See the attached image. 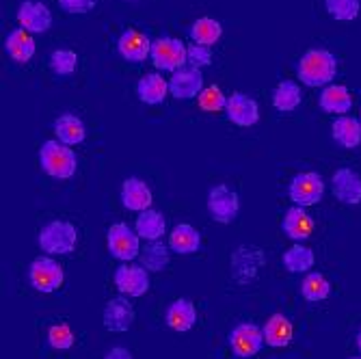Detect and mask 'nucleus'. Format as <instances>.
Instances as JSON below:
<instances>
[{
	"instance_id": "nucleus-41",
	"label": "nucleus",
	"mask_w": 361,
	"mask_h": 359,
	"mask_svg": "<svg viewBox=\"0 0 361 359\" xmlns=\"http://www.w3.org/2000/svg\"><path fill=\"white\" fill-rule=\"evenodd\" d=\"M357 348H359V353H361V329H359V334H357Z\"/></svg>"
},
{
	"instance_id": "nucleus-23",
	"label": "nucleus",
	"mask_w": 361,
	"mask_h": 359,
	"mask_svg": "<svg viewBox=\"0 0 361 359\" xmlns=\"http://www.w3.org/2000/svg\"><path fill=\"white\" fill-rule=\"evenodd\" d=\"M137 95L139 100L149 104V107H156V104H162L167 100L169 95V83L162 78L160 74H147L139 80L137 85Z\"/></svg>"
},
{
	"instance_id": "nucleus-40",
	"label": "nucleus",
	"mask_w": 361,
	"mask_h": 359,
	"mask_svg": "<svg viewBox=\"0 0 361 359\" xmlns=\"http://www.w3.org/2000/svg\"><path fill=\"white\" fill-rule=\"evenodd\" d=\"M104 359H133V353H130L128 348H123V346H113L104 355Z\"/></svg>"
},
{
	"instance_id": "nucleus-28",
	"label": "nucleus",
	"mask_w": 361,
	"mask_h": 359,
	"mask_svg": "<svg viewBox=\"0 0 361 359\" xmlns=\"http://www.w3.org/2000/svg\"><path fill=\"white\" fill-rule=\"evenodd\" d=\"M303 100V91L294 80H281L273 91V107L279 113H292L297 111Z\"/></svg>"
},
{
	"instance_id": "nucleus-17",
	"label": "nucleus",
	"mask_w": 361,
	"mask_h": 359,
	"mask_svg": "<svg viewBox=\"0 0 361 359\" xmlns=\"http://www.w3.org/2000/svg\"><path fill=\"white\" fill-rule=\"evenodd\" d=\"M204 91V76L195 68H182L173 72L169 80V93L178 100H192Z\"/></svg>"
},
{
	"instance_id": "nucleus-13",
	"label": "nucleus",
	"mask_w": 361,
	"mask_h": 359,
	"mask_svg": "<svg viewBox=\"0 0 361 359\" xmlns=\"http://www.w3.org/2000/svg\"><path fill=\"white\" fill-rule=\"evenodd\" d=\"M152 44L154 42L147 35H143V32H139L137 28H128L117 39V52L121 59L130 63H141L152 54Z\"/></svg>"
},
{
	"instance_id": "nucleus-42",
	"label": "nucleus",
	"mask_w": 361,
	"mask_h": 359,
	"mask_svg": "<svg viewBox=\"0 0 361 359\" xmlns=\"http://www.w3.org/2000/svg\"><path fill=\"white\" fill-rule=\"evenodd\" d=\"M350 359H361V355H355V357H350Z\"/></svg>"
},
{
	"instance_id": "nucleus-21",
	"label": "nucleus",
	"mask_w": 361,
	"mask_h": 359,
	"mask_svg": "<svg viewBox=\"0 0 361 359\" xmlns=\"http://www.w3.org/2000/svg\"><path fill=\"white\" fill-rule=\"evenodd\" d=\"M334 141L344 150H355L361 145V121L353 115H340L331 126Z\"/></svg>"
},
{
	"instance_id": "nucleus-37",
	"label": "nucleus",
	"mask_w": 361,
	"mask_h": 359,
	"mask_svg": "<svg viewBox=\"0 0 361 359\" xmlns=\"http://www.w3.org/2000/svg\"><path fill=\"white\" fill-rule=\"evenodd\" d=\"M48 344L56 351H68L74 346V331L70 329V324L59 322L52 324L50 331H48Z\"/></svg>"
},
{
	"instance_id": "nucleus-36",
	"label": "nucleus",
	"mask_w": 361,
	"mask_h": 359,
	"mask_svg": "<svg viewBox=\"0 0 361 359\" xmlns=\"http://www.w3.org/2000/svg\"><path fill=\"white\" fill-rule=\"evenodd\" d=\"M197 102H200V109L206 113H219V111H225L227 97L219 85H210V87H204V91L197 95Z\"/></svg>"
},
{
	"instance_id": "nucleus-4",
	"label": "nucleus",
	"mask_w": 361,
	"mask_h": 359,
	"mask_svg": "<svg viewBox=\"0 0 361 359\" xmlns=\"http://www.w3.org/2000/svg\"><path fill=\"white\" fill-rule=\"evenodd\" d=\"M288 195L294 206H301V208L316 206L324 195V180L316 171L297 174L288 186Z\"/></svg>"
},
{
	"instance_id": "nucleus-33",
	"label": "nucleus",
	"mask_w": 361,
	"mask_h": 359,
	"mask_svg": "<svg viewBox=\"0 0 361 359\" xmlns=\"http://www.w3.org/2000/svg\"><path fill=\"white\" fill-rule=\"evenodd\" d=\"M301 295L305 297V301L310 303H318L324 301L331 295V284L326 281V277L318 271H310L301 284Z\"/></svg>"
},
{
	"instance_id": "nucleus-43",
	"label": "nucleus",
	"mask_w": 361,
	"mask_h": 359,
	"mask_svg": "<svg viewBox=\"0 0 361 359\" xmlns=\"http://www.w3.org/2000/svg\"><path fill=\"white\" fill-rule=\"evenodd\" d=\"M123 3H135V0H123Z\"/></svg>"
},
{
	"instance_id": "nucleus-38",
	"label": "nucleus",
	"mask_w": 361,
	"mask_h": 359,
	"mask_svg": "<svg viewBox=\"0 0 361 359\" xmlns=\"http://www.w3.org/2000/svg\"><path fill=\"white\" fill-rule=\"evenodd\" d=\"M186 59H188V68L202 70V68H206V65L212 63V48L192 42L190 46H186Z\"/></svg>"
},
{
	"instance_id": "nucleus-27",
	"label": "nucleus",
	"mask_w": 361,
	"mask_h": 359,
	"mask_svg": "<svg viewBox=\"0 0 361 359\" xmlns=\"http://www.w3.org/2000/svg\"><path fill=\"white\" fill-rule=\"evenodd\" d=\"M5 48H7V54L16 63H28L32 59V54H35V39H32L28 30L13 28L5 42Z\"/></svg>"
},
{
	"instance_id": "nucleus-30",
	"label": "nucleus",
	"mask_w": 361,
	"mask_h": 359,
	"mask_svg": "<svg viewBox=\"0 0 361 359\" xmlns=\"http://www.w3.org/2000/svg\"><path fill=\"white\" fill-rule=\"evenodd\" d=\"M316 264V255L305 245H294L283 253V267L288 273H310Z\"/></svg>"
},
{
	"instance_id": "nucleus-1",
	"label": "nucleus",
	"mask_w": 361,
	"mask_h": 359,
	"mask_svg": "<svg viewBox=\"0 0 361 359\" xmlns=\"http://www.w3.org/2000/svg\"><path fill=\"white\" fill-rule=\"evenodd\" d=\"M297 74L299 80L307 87H326L334 83L338 74V61L329 50L312 48L301 56Z\"/></svg>"
},
{
	"instance_id": "nucleus-24",
	"label": "nucleus",
	"mask_w": 361,
	"mask_h": 359,
	"mask_svg": "<svg viewBox=\"0 0 361 359\" xmlns=\"http://www.w3.org/2000/svg\"><path fill=\"white\" fill-rule=\"evenodd\" d=\"M264 340L269 346L273 348H283L292 342V336H294V327H292V322L288 316L283 314H273L267 324H264Z\"/></svg>"
},
{
	"instance_id": "nucleus-26",
	"label": "nucleus",
	"mask_w": 361,
	"mask_h": 359,
	"mask_svg": "<svg viewBox=\"0 0 361 359\" xmlns=\"http://www.w3.org/2000/svg\"><path fill=\"white\" fill-rule=\"evenodd\" d=\"M135 230L141 238H145L147 243L152 241H160L167 232V221H165V214L158 212V210H145V212H139L137 217V223H135Z\"/></svg>"
},
{
	"instance_id": "nucleus-12",
	"label": "nucleus",
	"mask_w": 361,
	"mask_h": 359,
	"mask_svg": "<svg viewBox=\"0 0 361 359\" xmlns=\"http://www.w3.org/2000/svg\"><path fill=\"white\" fill-rule=\"evenodd\" d=\"M18 22L20 28L35 35V32H46L52 26V13L39 0H24L18 9Z\"/></svg>"
},
{
	"instance_id": "nucleus-19",
	"label": "nucleus",
	"mask_w": 361,
	"mask_h": 359,
	"mask_svg": "<svg viewBox=\"0 0 361 359\" xmlns=\"http://www.w3.org/2000/svg\"><path fill=\"white\" fill-rule=\"evenodd\" d=\"M152 190L149 186L139 180V178H128L121 186V204L123 208L133 210V212H145L152 208Z\"/></svg>"
},
{
	"instance_id": "nucleus-9",
	"label": "nucleus",
	"mask_w": 361,
	"mask_h": 359,
	"mask_svg": "<svg viewBox=\"0 0 361 359\" xmlns=\"http://www.w3.org/2000/svg\"><path fill=\"white\" fill-rule=\"evenodd\" d=\"M264 331L253 322H240L229 334V346L238 359H251L255 357L262 346H264Z\"/></svg>"
},
{
	"instance_id": "nucleus-31",
	"label": "nucleus",
	"mask_w": 361,
	"mask_h": 359,
	"mask_svg": "<svg viewBox=\"0 0 361 359\" xmlns=\"http://www.w3.org/2000/svg\"><path fill=\"white\" fill-rule=\"evenodd\" d=\"M221 35H223V26L214 18H200V20H195L190 26V37L195 44L212 48L221 39Z\"/></svg>"
},
{
	"instance_id": "nucleus-25",
	"label": "nucleus",
	"mask_w": 361,
	"mask_h": 359,
	"mask_svg": "<svg viewBox=\"0 0 361 359\" xmlns=\"http://www.w3.org/2000/svg\"><path fill=\"white\" fill-rule=\"evenodd\" d=\"M167 324L173 331H190L197 322V310L188 299H178L169 305L167 314H165Z\"/></svg>"
},
{
	"instance_id": "nucleus-11",
	"label": "nucleus",
	"mask_w": 361,
	"mask_h": 359,
	"mask_svg": "<svg viewBox=\"0 0 361 359\" xmlns=\"http://www.w3.org/2000/svg\"><path fill=\"white\" fill-rule=\"evenodd\" d=\"M115 286L126 297H143L149 290V271L137 264H121L115 271Z\"/></svg>"
},
{
	"instance_id": "nucleus-32",
	"label": "nucleus",
	"mask_w": 361,
	"mask_h": 359,
	"mask_svg": "<svg viewBox=\"0 0 361 359\" xmlns=\"http://www.w3.org/2000/svg\"><path fill=\"white\" fill-rule=\"evenodd\" d=\"M141 267H145L147 271H154V273H160V271H165L169 267V249L162 245L160 241H152L143 247L141 251Z\"/></svg>"
},
{
	"instance_id": "nucleus-35",
	"label": "nucleus",
	"mask_w": 361,
	"mask_h": 359,
	"mask_svg": "<svg viewBox=\"0 0 361 359\" xmlns=\"http://www.w3.org/2000/svg\"><path fill=\"white\" fill-rule=\"evenodd\" d=\"M326 13L338 22H350L359 16L361 3L359 0H324Z\"/></svg>"
},
{
	"instance_id": "nucleus-2",
	"label": "nucleus",
	"mask_w": 361,
	"mask_h": 359,
	"mask_svg": "<svg viewBox=\"0 0 361 359\" xmlns=\"http://www.w3.org/2000/svg\"><path fill=\"white\" fill-rule=\"evenodd\" d=\"M39 165L54 180H70L78 169V158L70 145L61 141H46L39 150Z\"/></svg>"
},
{
	"instance_id": "nucleus-39",
	"label": "nucleus",
	"mask_w": 361,
	"mask_h": 359,
	"mask_svg": "<svg viewBox=\"0 0 361 359\" xmlns=\"http://www.w3.org/2000/svg\"><path fill=\"white\" fill-rule=\"evenodd\" d=\"M97 0H59V7L65 13H74V16H82L89 13L95 7Z\"/></svg>"
},
{
	"instance_id": "nucleus-16",
	"label": "nucleus",
	"mask_w": 361,
	"mask_h": 359,
	"mask_svg": "<svg viewBox=\"0 0 361 359\" xmlns=\"http://www.w3.org/2000/svg\"><path fill=\"white\" fill-rule=\"evenodd\" d=\"M225 115L229 117V121L240 126V128H249L253 123H257L259 119V107L253 97L245 95V93H232L227 97V107H225Z\"/></svg>"
},
{
	"instance_id": "nucleus-5",
	"label": "nucleus",
	"mask_w": 361,
	"mask_h": 359,
	"mask_svg": "<svg viewBox=\"0 0 361 359\" xmlns=\"http://www.w3.org/2000/svg\"><path fill=\"white\" fill-rule=\"evenodd\" d=\"M154 68L162 72H178L188 63L186 59V46L176 37H160L152 44L149 54Z\"/></svg>"
},
{
	"instance_id": "nucleus-8",
	"label": "nucleus",
	"mask_w": 361,
	"mask_h": 359,
	"mask_svg": "<svg viewBox=\"0 0 361 359\" xmlns=\"http://www.w3.org/2000/svg\"><path fill=\"white\" fill-rule=\"evenodd\" d=\"M109 251L115 260L130 262L141 255V236L126 223H113L109 230Z\"/></svg>"
},
{
	"instance_id": "nucleus-29",
	"label": "nucleus",
	"mask_w": 361,
	"mask_h": 359,
	"mask_svg": "<svg viewBox=\"0 0 361 359\" xmlns=\"http://www.w3.org/2000/svg\"><path fill=\"white\" fill-rule=\"evenodd\" d=\"M202 245V236L200 232L195 230L192 225L188 223H180L176 225V230L171 232L169 236V249H173L176 253L180 255H188V253H195Z\"/></svg>"
},
{
	"instance_id": "nucleus-18",
	"label": "nucleus",
	"mask_w": 361,
	"mask_h": 359,
	"mask_svg": "<svg viewBox=\"0 0 361 359\" xmlns=\"http://www.w3.org/2000/svg\"><path fill=\"white\" fill-rule=\"evenodd\" d=\"M281 227H283V232L290 241L294 243H303L312 236L314 232V221L312 217L305 212V208L301 206H292L286 210L283 214V221H281Z\"/></svg>"
},
{
	"instance_id": "nucleus-14",
	"label": "nucleus",
	"mask_w": 361,
	"mask_h": 359,
	"mask_svg": "<svg viewBox=\"0 0 361 359\" xmlns=\"http://www.w3.org/2000/svg\"><path fill=\"white\" fill-rule=\"evenodd\" d=\"M331 188L336 200L346 204V206H357L361 204V176L350 169V167H342L334 174L331 180Z\"/></svg>"
},
{
	"instance_id": "nucleus-3",
	"label": "nucleus",
	"mask_w": 361,
	"mask_h": 359,
	"mask_svg": "<svg viewBox=\"0 0 361 359\" xmlns=\"http://www.w3.org/2000/svg\"><path fill=\"white\" fill-rule=\"evenodd\" d=\"M78 245V232L70 221H50L39 232V247L48 255H68Z\"/></svg>"
},
{
	"instance_id": "nucleus-6",
	"label": "nucleus",
	"mask_w": 361,
	"mask_h": 359,
	"mask_svg": "<svg viewBox=\"0 0 361 359\" xmlns=\"http://www.w3.org/2000/svg\"><path fill=\"white\" fill-rule=\"evenodd\" d=\"M238 210H240V200H238V193L234 188H229L225 184H216L210 188L208 212L216 223H221V225L234 223L238 217Z\"/></svg>"
},
{
	"instance_id": "nucleus-20",
	"label": "nucleus",
	"mask_w": 361,
	"mask_h": 359,
	"mask_svg": "<svg viewBox=\"0 0 361 359\" xmlns=\"http://www.w3.org/2000/svg\"><path fill=\"white\" fill-rule=\"evenodd\" d=\"M320 109L324 113L331 115H348V111L353 109V95L344 85H326L320 93L318 100Z\"/></svg>"
},
{
	"instance_id": "nucleus-15",
	"label": "nucleus",
	"mask_w": 361,
	"mask_h": 359,
	"mask_svg": "<svg viewBox=\"0 0 361 359\" xmlns=\"http://www.w3.org/2000/svg\"><path fill=\"white\" fill-rule=\"evenodd\" d=\"M104 327L113 334H123L133 327L135 322V308L126 297H115L106 303L104 316H102Z\"/></svg>"
},
{
	"instance_id": "nucleus-44",
	"label": "nucleus",
	"mask_w": 361,
	"mask_h": 359,
	"mask_svg": "<svg viewBox=\"0 0 361 359\" xmlns=\"http://www.w3.org/2000/svg\"><path fill=\"white\" fill-rule=\"evenodd\" d=\"M359 121H361V111H359Z\"/></svg>"
},
{
	"instance_id": "nucleus-7",
	"label": "nucleus",
	"mask_w": 361,
	"mask_h": 359,
	"mask_svg": "<svg viewBox=\"0 0 361 359\" xmlns=\"http://www.w3.org/2000/svg\"><path fill=\"white\" fill-rule=\"evenodd\" d=\"M28 279H30V286L44 292V295H50V292L59 290L63 286V269L56 260L52 257H35L30 262V269H28Z\"/></svg>"
},
{
	"instance_id": "nucleus-34",
	"label": "nucleus",
	"mask_w": 361,
	"mask_h": 359,
	"mask_svg": "<svg viewBox=\"0 0 361 359\" xmlns=\"http://www.w3.org/2000/svg\"><path fill=\"white\" fill-rule=\"evenodd\" d=\"M78 68V54L68 48H59L50 54V70L56 76H70Z\"/></svg>"
},
{
	"instance_id": "nucleus-22",
	"label": "nucleus",
	"mask_w": 361,
	"mask_h": 359,
	"mask_svg": "<svg viewBox=\"0 0 361 359\" xmlns=\"http://www.w3.org/2000/svg\"><path fill=\"white\" fill-rule=\"evenodd\" d=\"M52 130L56 135V141H61L65 145H78L87 137V128H85L82 119L72 113H65V115L56 117Z\"/></svg>"
},
{
	"instance_id": "nucleus-10",
	"label": "nucleus",
	"mask_w": 361,
	"mask_h": 359,
	"mask_svg": "<svg viewBox=\"0 0 361 359\" xmlns=\"http://www.w3.org/2000/svg\"><path fill=\"white\" fill-rule=\"evenodd\" d=\"M267 257L257 247L253 245H243L232 253V277L238 284H249L255 279L257 271L264 267Z\"/></svg>"
}]
</instances>
